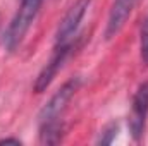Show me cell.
<instances>
[{
  "instance_id": "6da1fadb",
  "label": "cell",
  "mask_w": 148,
  "mask_h": 146,
  "mask_svg": "<svg viewBox=\"0 0 148 146\" xmlns=\"http://www.w3.org/2000/svg\"><path fill=\"white\" fill-rule=\"evenodd\" d=\"M81 86V77H71L66 81L45 103V107L40 110L38 122H40V141L47 145H55L62 138V124L60 117L67 108V103L73 100L76 91Z\"/></svg>"
},
{
  "instance_id": "7a4b0ae2",
  "label": "cell",
  "mask_w": 148,
  "mask_h": 146,
  "mask_svg": "<svg viewBox=\"0 0 148 146\" xmlns=\"http://www.w3.org/2000/svg\"><path fill=\"white\" fill-rule=\"evenodd\" d=\"M41 5H43V0H21L19 9L16 10L12 21L9 23V26L3 33V38H2L7 52L17 50V46L23 43L28 29L31 28L33 21L36 19Z\"/></svg>"
},
{
  "instance_id": "3957f363",
  "label": "cell",
  "mask_w": 148,
  "mask_h": 146,
  "mask_svg": "<svg viewBox=\"0 0 148 146\" xmlns=\"http://www.w3.org/2000/svg\"><path fill=\"white\" fill-rule=\"evenodd\" d=\"M76 48V43L69 41V43H64V45H55L53 48V53L50 57V60L43 65V69L40 71V74L35 79V84H33V89L35 93H43L53 81V77L57 76V72L62 69L66 59L69 57L71 50Z\"/></svg>"
},
{
  "instance_id": "277c9868",
  "label": "cell",
  "mask_w": 148,
  "mask_h": 146,
  "mask_svg": "<svg viewBox=\"0 0 148 146\" xmlns=\"http://www.w3.org/2000/svg\"><path fill=\"white\" fill-rule=\"evenodd\" d=\"M91 0H76L73 5L69 7V10L66 12V16L62 17L59 28H57V33H55V45H64V43H69L73 36H76L77 33V28L90 7Z\"/></svg>"
},
{
  "instance_id": "5b68a950",
  "label": "cell",
  "mask_w": 148,
  "mask_h": 146,
  "mask_svg": "<svg viewBox=\"0 0 148 146\" xmlns=\"http://www.w3.org/2000/svg\"><path fill=\"white\" fill-rule=\"evenodd\" d=\"M148 117V81L138 86L133 103H131V113H129V132L134 141H140L147 126Z\"/></svg>"
},
{
  "instance_id": "8992f818",
  "label": "cell",
  "mask_w": 148,
  "mask_h": 146,
  "mask_svg": "<svg viewBox=\"0 0 148 146\" xmlns=\"http://www.w3.org/2000/svg\"><path fill=\"white\" fill-rule=\"evenodd\" d=\"M138 0H114L109 12V19H107V26H105V38L110 40L114 38L126 24V21L129 19L131 12L134 10Z\"/></svg>"
},
{
  "instance_id": "52a82bcc",
  "label": "cell",
  "mask_w": 148,
  "mask_h": 146,
  "mask_svg": "<svg viewBox=\"0 0 148 146\" xmlns=\"http://www.w3.org/2000/svg\"><path fill=\"white\" fill-rule=\"evenodd\" d=\"M117 131H119V126L117 124H109V126H105L102 131H100V136H98V139H97V143L98 145H110L112 141L115 139V136H117Z\"/></svg>"
},
{
  "instance_id": "ba28073f",
  "label": "cell",
  "mask_w": 148,
  "mask_h": 146,
  "mask_svg": "<svg viewBox=\"0 0 148 146\" xmlns=\"http://www.w3.org/2000/svg\"><path fill=\"white\" fill-rule=\"evenodd\" d=\"M140 53H141V60L148 65V17L145 19L140 31Z\"/></svg>"
},
{
  "instance_id": "9c48e42d",
  "label": "cell",
  "mask_w": 148,
  "mask_h": 146,
  "mask_svg": "<svg viewBox=\"0 0 148 146\" xmlns=\"http://www.w3.org/2000/svg\"><path fill=\"white\" fill-rule=\"evenodd\" d=\"M0 145H21V141L16 138H3L0 139Z\"/></svg>"
}]
</instances>
